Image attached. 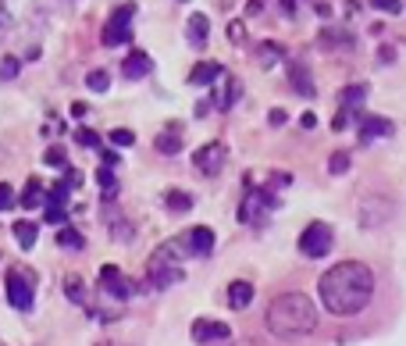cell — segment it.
<instances>
[{"instance_id":"obj_35","label":"cell","mask_w":406,"mask_h":346,"mask_svg":"<svg viewBox=\"0 0 406 346\" xmlns=\"http://www.w3.org/2000/svg\"><path fill=\"white\" fill-rule=\"evenodd\" d=\"M43 161H47V165H65V150H61V146H50V150L43 153Z\"/></svg>"},{"instance_id":"obj_28","label":"cell","mask_w":406,"mask_h":346,"mask_svg":"<svg viewBox=\"0 0 406 346\" xmlns=\"http://www.w3.org/2000/svg\"><path fill=\"white\" fill-rule=\"evenodd\" d=\"M107 140H111L114 146H121V150H125V146H132V143H136V133H132V129H111V136H107Z\"/></svg>"},{"instance_id":"obj_16","label":"cell","mask_w":406,"mask_h":346,"mask_svg":"<svg viewBox=\"0 0 406 346\" xmlns=\"http://www.w3.org/2000/svg\"><path fill=\"white\" fill-rule=\"evenodd\" d=\"M207 33H210V18L196 11V15L189 18V43H193L196 50H203V43H207Z\"/></svg>"},{"instance_id":"obj_32","label":"cell","mask_w":406,"mask_h":346,"mask_svg":"<svg viewBox=\"0 0 406 346\" xmlns=\"http://www.w3.org/2000/svg\"><path fill=\"white\" fill-rule=\"evenodd\" d=\"M75 143H82V146L93 150V146H100V136L93 133V129H79V133H75Z\"/></svg>"},{"instance_id":"obj_1","label":"cell","mask_w":406,"mask_h":346,"mask_svg":"<svg viewBox=\"0 0 406 346\" xmlns=\"http://www.w3.org/2000/svg\"><path fill=\"white\" fill-rule=\"evenodd\" d=\"M318 293H321V303L328 314H335V318H353L374 296V275L360 261H342L321 275Z\"/></svg>"},{"instance_id":"obj_38","label":"cell","mask_w":406,"mask_h":346,"mask_svg":"<svg viewBox=\"0 0 406 346\" xmlns=\"http://www.w3.org/2000/svg\"><path fill=\"white\" fill-rule=\"evenodd\" d=\"M378 61H382V65H392V61H396V50L385 43V47H378Z\"/></svg>"},{"instance_id":"obj_30","label":"cell","mask_w":406,"mask_h":346,"mask_svg":"<svg viewBox=\"0 0 406 346\" xmlns=\"http://www.w3.org/2000/svg\"><path fill=\"white\" fill-rule=\"evenodd\" d=\"M65 293H68V300L82 303V300H86V293H82V278H75V275H72V278L65 282Z\"/></svg>"},{"instance_id":"obj_20","label":"cell","mask_w":406,"mask_h":346,"mask_svg":"<svg viewBox=\"0 0 406 346\" xmlns=\"http://www.w3.org/2000/svg\"><path fill=\"white\" fill-rule=\"evenodd\" d=\"M11 229H15V239H18V246H22V250H33V246H36L40 229H36L33 222H15Z\"/></svg>"},{"instance_id":"obj_2","label":"cell","mask_w":406,"mask_h":346,"mask_svg":"<svg viewBox=\"0 0 406 346\" xmlns=\"http://www.w3.org/2000/svg\"><path fill=\"white\" fill-rule=\"evenodd\" d=\"M264 325L278 339L310 336L318 329V307H314V300L303 296V293H282V296L271 300V307L264 314Z\"/></svg>"},{"instance_id":"obj_25","label":"cell","mask_w":406,"mask_h":346,"mask_svg":"<svg viewBox=\"0 0 406 346\" xmlns=\"http://www.w3.org/2000/svg\"><path fill=\"white\" fill-rule=\"evenodd\" d=\"M68 190H72L68 182H57L54 190L47 193V204H50V207H65V204H68Z\"/></svg>"},{"instance_id":"obj_24","label":"cell","mask_w":406,"mask_h":346,"mask_svg":"<svg viewBox=\"0 0 406 346\" xmlns=\"http://www.w3.org/2000/svg\"><path fill=\"white\" fill-rule=\"evenodd\" d=\"M86 86H89L93 93H107V89H111V75H107L104 68H100V72H89V75H86Z\"/></svg>"},{"instance_id":"obj_14","label":"cell","mask_w":406,"mask_h":346,"mask_svg":"<svg viewBox=\"0 0 406 346\" xmlns=\"http://www.w3.org/2000/svg\"><path fill=\"white\" fill-rule=\"evenodd\" d=\"M249 303H253V286H249L246 278H235L228 286V307L232 310H246Z\"/></svg>"},{"instance_id":"obj_26","label":"cell","mask_w":406,"mask_h":346,"mask_svg":"<svg viewBox=\"0 0 406 346\" xmlns=\"http://www.w3.org/2000/svg\"><path fill=\"white\" fill-rule=\"evenodd\" d=\"M57 243H61V246H72V250H82V246H86V239H82L75 229H68V225L57 232Z\"/></svg>"},{"instance_id":"obj_10","label":"cell","mask_w":406,"mask_h":346,"mask_svg":"<svg viewBox=\"0 0 406 346\" xmlns=\"http://www.w3.org/2000/svg\"><path fill=\"white\" fill-rule=\"evenodd\" d=\"M228 336H232V329L225 322H210V318H196L193 322V343H200V346H207L214 339H228Z\"/></svg>"},{"instance_id":"obj_6","label":"cell","mask_w":406,"mask_h":346,"mask_svg":"<svg viewBox=\"0 0 406 346\" xmlns=\"http://www.w3.org/2000/svg\"><path fill=\"white\" fill-rule=\"evenodd\" d=\"M100 286H104V293H111L114 300H132V296H136V282L125 278L121 268H114V264L100 268Z\"/></svg>"},{"instance_id":"obj_8","label":"cell","mask_w":406,"mask_h":346,"mask_svg":"<svg viewBox=\"0 0 406 346\" xmlns=\"http://www.w3.org/2000/svg\"><path fill=\"white\" fill-rule=\"evenodd\" d=\"M8 303L15 310H33V282H29L22 271L8 275Z\"/></svg>"},{"instance_id":"obj_31","label":"cell","mask_w":406,"mask_h":346,"mask_svg":"<svg viewBox=\"0 0 406 346\" xmlns=\"http://www.w3.org/2000/svg\"><path fill=\"white\" fill-rule=\"evenodd\" d=\"M157 150L161 153H178L182 150V140L178 136H157Z\"/></svg>"},{"instance_id":"obj_22","label":"cell","mask_w":406,"mask_h":346,"mask_svg":"<svg viewBox=\"0 0 406 346\" xmlns=\"http://www.w3.org/2000/svg\"><path fill=\"white\" fill-rule=\"evenodd\" d=\"M164 204H168V211H175V214L193 211V197L182 193V190H168V193H164Z\"/></svg>"},{"instance_id":"obj_27","label":"cell","mask_w":406,"mask_h":346,"mask_svg":"<svg viewBox=\"0 0 406 346\" xmlns=\"http://www.w3.org/2000/svg\"><path fill=\"white\" fill-rule=\"evenodd\" d=\"M328 172H331V175H346V172H350V153H342V150L331 153V157H328Z\"/></svg>"},{"instance_id":"obj_4","label":"cell","mask_w":406,"mask_h":346,"mask_svg":"<svg viewBox=\"0 0 406 346\" xmlns=\"http://www.w3.org/2000/svg\"><path fill=\"white\" fill-rule=\"evenodd\" d=\"M331 243H335V236H331V229H328L325 222H310V225L303 229V236H299V254L310 257V261L328 257Z\"/></svg>"},{"instance_id":"obj_9","label":"cell","mask_w":406,"mask_h":346,"mask_svg":"<svg viewBox=\"0 0 406 346\" xmlns=\"http://www.w3.org/2000/svg\"><path fill=\"white\" fill-rule=\"evenodd\" d=\"M357 129H360V143H370L374 136H392V121H385L378 114L357 111Z\"/></svg>"},{"instance_id":"obj_5","label":"cell","mask_w":406,"mask_h":346,"mask_svg":"<svg viewBox=\"0 0 406 346\" xmlns=\"http://www.w3.org/2000/svg\"><path fill=\"white\" fill-rule=\"evenodd\" d=\"M132 18H136V4H121L107 25H104V43L107 47H121V43H129L132 40Z\"/></svg>"},{"instance_id":"obj_42","label":"cell","mask_w":406,"mask_h":346,"mask_svg":"<svg viewBox=\"0 0 406 346\" xmlns=\"http://www.w3.org/2000/svg\"><path fill=\"white\" fill-rule=\"evenodd\" d=\"M182 4H185V0H182Z\"/></svg>"},{"instance_id":"obj_36","label":"cell","mask_w":406,"mask_h":346,"mask_svg":"<svg viewBox=\"0 0 406 346\" xmlns=\"http://www.w3.org/2000/svg\"><path fill=\"white\" fill-rule=\"evenodd\" d=\"M228 40H232V43H242V40H246V29H242V22H232V25H228Z\"/></svg>"},{"instance_id":"obj_41","label":"cell","mask_w":406,"mask_h":346,"mask_svg":"<svg viewBox=\"0 0 406 346\" xmlns=\"http://www.w3.org/2000/svg\"><path fill=\"white\" fill-rule=\"evenodd\" d=\"M207 111H210V100H200V104H196V118H203Z\"/></svg>"},{"instance_id":"obj_13","label":"cell","mask_w":406,"mask_h":346,"mask_svg":"<svg viewBox=\"0 0 406 346\" xmlns=\"http://www.w3.org/2000/svg\"><path fill=\"white\" fill-rule=\"evenodd\" d=\"M221 75H225V68L217 65V61H200V65L189 72V86H214Z\"/></svg>"},{"instance_id":"obj_33","label":"cell","mask_w":406,"mask_h":346,"mask_svg":"<svg viewBox=\"0 0 406 346\" xmlns=\"http://www.w3.org/2000/svg\"><path fill=\"white\" fill-rule=\"evenodd\" d=\"M378 11H385V15H399L403 11V0H370Z\"/></svg>"},{"instance_id":"obj_18","label":"cell","mask_w":406,"mask_h":346,"mask_svg":"<svg viewBox=\"0 0 406 346\" xmlns=\"http://www.w3.org/2000/svg\"><path fill=\"white\" fill-rule=\"evenodd\" d=\"M282 57H286V47H282V43H271V40H264V43L257 47V61H260V68L278 65Z\"/></svg>"},{"instance_id":"obj_19","label":"cell","mask_w":406,"mask_h":346,"mask_svg":"<svg viewBox=\"0 0 406 346\" xmlns=\"http://www.w3.org/2000/svg\"><path fill=\"white\" fill-rule=\"evenodd\" d=\"M289 75H292V86H296V93H303V97H314V79H310V72H306V65H292L289 68Z\"/></svg>"},{"instance_id":"obj_12","label":"cell","mask_w":406,"mask_h":346,"mask_svg":"<svg viewBox=\"0 0 406 346\" xmlns=\"http://www.w3.org/2000/svg\"><path fill=\"white\" fill-rule=\"evenodd\" d=\"M185 246H189V254H193V257H207L210 250H214V229L196 225V229L189 232V239H185Z\"/></svg>"},{"instance_id":"obj_15","label":"cell","mask_w":406,"mask_h":346,"mask_svg":"<svg viewBox=\"0 0 406 346\" xmlns=\"http://www.w3.org/2000/svg\"><path fill=\"white\" fill-rule=\"evenodd\" d=\"M25 211H36V207H43L47 204V193H43V182L40 179H29V186L22 190V200H18Z\"/></svg>"},{"instance_id":"obj_17","label":"cell","mask_w":406,"mask_h":346,"mask_svg":"<svg viewBox=\"0 0 406 346\" xmlns=\"http://www.w3.org/2000/svg\"><path fill=\"white\" fill-rule=\"evenodd\" d=\"M221 79H225V75H221ZM239 93H242L239 79H232V75H228V79H225V89H221V97L214 100V107H217V111H232V107H235V100H239Z\"/></svg>"},{"instance_id":"obj_11","label":"cell","mask_w":406,"mask_h":346,"mask_svg":"<svg viewBox=\"0 0 406 346\" xmlns=\"http://www.w3.org/2000/svg\"><path fill=\"white\" fill-rule=\"evenodd\" d=\"M121 72L125 79H146L153 72V57L146 50H129V57L121 61Z\"/></svg>"},{"instance_id":"obj_34","label":"cell","mask_w":406,"mask_h":346,"mask_svg":"<svg viewBox=\"0 0 406 346\" xmlns=\"http://www.w3.org/2000/svg\"><path fill=\"white\" fill-rule=\"evenodd\" d=\"M8 207H15V190L8 182H0V211H8Z\"/></svg>"},{"instance_id":"obj_3","label":"cell","mask_w":406,"mask_h":346,"mask_svg":"<svg viewBox=\"0 0 406 346\" xmlns=\"http://www.w3.org/2000/svg\"><path fill=\"white\" fill-rule=\"evenodd\" d=\"M178 254H182V239H168L153 250L150 257V286L157 289H168V286H178L185 278V268L178 264Z\"/></svg>"},{"instance_id":"obj_23","label":"cell","mask_w":406,"mask_h":346,"mask_svg":"<svg viewBox=\"0 0 406 346\" xmlns=\"http://www.w3.org/2000/svg\"><path fill=\"white\" fill-rule=\"evenodd\" d=\"M97 186L104 190V197H107V200H114V193H118V179H114L111 165H107V168H97Z\"/></svg>"},{"instance_id":"obj_29","label":"cell","mask_w":406,"mask_h":346,"mask_svg":"<svg viewBox=\"0 0 406 346\" xmlns=\"http://www.w3.org/2000/svg\"><path fill=\"white\" fill-rule=\"evenodd\" d=\"M18 57H4V61H0V82H11L15 75H18Z\"/></svg>"},{"instance_id":"obj_21","label":"cell","mask_w":406,"mask_h":346,"mask_svg":"<svg viewBox=\"0 0 406 346\" xmlns=\"http://www.w3.org/2000/svg\"><path fill=\"white\" fill-rule=\"evenodd\" d=\"M364 100H367V86H364V82L342 89V111H353V107H360Z\"/></svg>"},{"instance_id":"obj_39","label":"cell","mask_w":406,"mask_h":346,"mask_svg":"<svg viewBox=\"0 0 406 346\" xmlns=\"http://www.w3.org/2000/svg\"><path fill=\"white\" fill-rule=\"evenodd\" d=\"M267 121H271V125H286V111H282V107H274V111L267 114Z\"/></svg>"},{"instance_id":"obj_37","label":"cell","mask_w":406,"mask_h":346,"mask_svg":"<svg viewBox=\"0 0 406 346\" xmlns=\"http://www.w3.org/2000/svg\"><path fill=\"white\" fill-rule=\"evenodd\" d=\"M47 222L61 225V222H65V207H47Z\"/></svg>"},{"instance_id":"obj_40","label":"cell","mask_w":406,"mask_h":346,"mask_svg":"<svg viewBox=\"0 0 406 346\" xmlns=\"http://www.w3.org/2000/svg\"><path fill=\"white\" fill-rule=\"evenodd\" d=\"M86 114H89V107H86L82 100H75V104H72V118H86Z\"/></svg>"},{"instance_id":"obj_7","label":"cell","mask_w":406,"mask_h":346,"mask_svg":"<svg viewBox=\"0 0 406 346\" xmlns=\"http://www.w3.org/2000/svg\"><path fill=\"white\" fill-rule=\"evenodd\" d=\"M225 157H228L225 143H207V146H200L193 153V165H196L200 175H217V172H221V165H225Z\"/></svg>"}]
</instances>
